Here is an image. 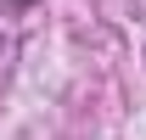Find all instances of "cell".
I'll return each instance as SVG.
<instances>
[{
	"mask_svg": "<svg viewBox=\"0 0 146 140\" xmlns=\"http://www.w3.org/2000/svg\"><path fill=\"white\" fill-rule=\"evenodd\" d=\"M6 6H11V11H28V6H39V0H6Z\"/></svg>",
	"mask_w": 146,
	"mask_h": 140,
	"instance_id": "cell-1",
	"label": "cell"
}]
</instances>
